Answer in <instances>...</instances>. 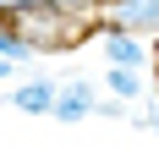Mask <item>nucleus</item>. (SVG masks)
Listing matches in <instances>:
<instances>
[{
  "instance_id": "8",
  "label": "nucleus",
  "mask_w": 159,
  "mask_h": 159,
  "mask_svg": "<svg viewBox=\"0 0 159 159\" xmlns=\"http://www.w3.org/2000/svg\"><path fill=\"white\" fill-rule=\"evenodd\" d=\"M55 6H61V11H71V16H88V22L104 11V0H55Z\"/></svg>"
},
{
  "instance_id": "2",
  "label": "nucleus",
  "mask_w": 159,
  "mask_h": 159,
  "mask_svg": "<svg viewBox=\"0 0 159 159\" xmlns=\"http://www.w3.org/2000/svg\"><path fill=\"white\" fill-rule=\"evenodd\" d=\"M88 44L104 49V66H137V71H148V66H154V44H148L143 33L115 28V22H104V16H93V22H88Z\"/></svg>"
},
{
  "instance_id": "5",
  "label": "nucleus",
  "mask_w": 159,
  "mask_h": 159,
  "mask_svg": "<svg viewBox=\"0 0 159 159\" xmlns=\"http://www.w3.org/2000/svg\"><path fill=\"white\" fill-rule=\"evenodd\" d=\"M6 99H11L22 115H49V110H55V82H49V77H28V82H16Z\"/></svg>"
},
{
  "instance_id": "1",
  "label": "nucleus",
  "mask_w": 159,
  "mask_h": 159,
  "mask_svg": "<svg viewBox=\"0 0 159 159\" xmlns=\"http://www.w3.org/2000/svg\"><path fill=\"white\" fill-rule=\"evenodd\" d=\"M16 28H22V39L33 44V55H71V49L88 44V16L61 11L55 0H39L28 11H16Z\"/></svg>"
},
{
  "instance_id": "9",
  "label": "nucleus",
  "mask_w": 159,
  "mask_h": 159,
  "mask_svg": "<svg viewBox=\"0 0 159 159\" xmlns=\"http://www.w3.org/2000/svg\"><path fill=\"white\" fill-rule=\"evenodd\" d=\"M28 6H39V0H0V11H6V16H16V11H28Z\"/></svg>"
},
{
  "instance_id": "7",
  "label": "nucleus",
  "mask_w": 159,
  "mask_h": 159,
  "mask_svg": "<svg viewBox=\"0 0 159 159\" xmlns=\"http://www.w3.org/2000/svg\"><path fill=\"white\" fill-rule=\"evenodd\" d=\"M126 126H132V132H148V137H159V99L143 93V99L126 110Z\"/></svg>"
},
{
  "instance_id": "4",
  "label": "nucleus",
  "mask_w": 159,
  "mask_h": 159,
  "mask_svg": "<svg viewBox=\"0 0 159 159\" xmlns=\"http://www.w3.org/2000/svg\"><path fill=\"white\" fill-rule=\"evenodd\" d=\"M104 22H115V28H132V33H143L148 44L159 39V0H104Z\"/></svg>"
},
{
  "instance_id": "6",
  "label": "nucleus",
  "mask_w": 159,
  "mask_h": 159,
  "mask_svg": "<svg viewBox=\"0 0 159 159\" xmlns=\"http://www.w3.org/2000/svg\"><path fill=\"white\" fill-rule=\"evenodd\" d=\"M104 88H110L115 99H126V104H137V99L148 93V82L137 66H104Z\"/></svg>"
},
{
  "instance_id": "10",
  "label": "nucleus",
  "mask_w": 159,
  "mask_h": 159,
  "mask_svg": "<svg viewBox=\"0 0 159 159\" xmlns=\"http://www.w3.org/2000/svg\"><path fill=\"white\" fill-rule=\"evenodd\" d=\"M11 71H16L11 61H0V88H6V82H11Z\"/></svg>"
},
{
  "instance_id": "3",
  "label": "nucleus",
  "mask_w": 159,
  "mask_h": 159,
  "mask_svg": "<svg viewBox=\"0 0 159 159\" xmlns=\"http://www.w3.org/2000/svg\"><path fill=\"white\" fill-rule=\"evenodd\" d=\"M99 104V88L88 77H71V82H55V110H49V121H61V126H77V121H88Z\"/></svg>"
}]
</instances>
